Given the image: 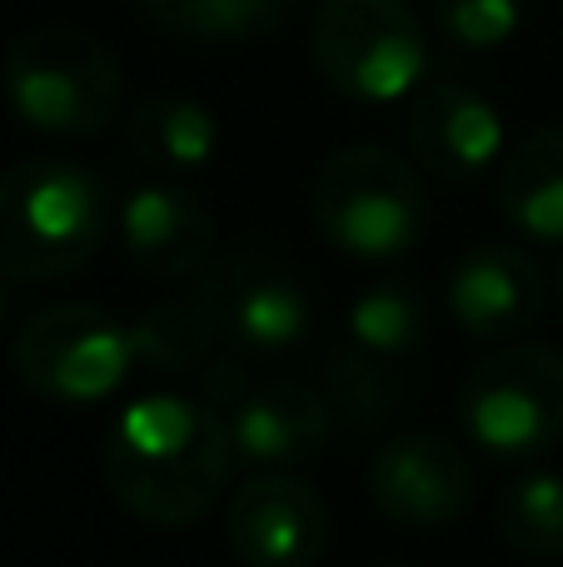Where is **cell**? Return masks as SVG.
I'll list each match as a JSON object with an SVG mask.
<instances>
[{
	"instance_id": "cell-1",
	"label": "cell",
	"mask_w": 563,
	"mask_h": 567,
	"mask_svg": "<svg viewBox=\"0 0 563 567\" xmlns=\"http://www.w3.org/2000/svg\"><path fill=\"white\" fill-rule=\"evenodd\" d=\"M105 488L155 528H190L229 488L239 453L229 419L190 393H145L105 433Z\"/></svg>"
},
{
	"instance_id": "cell-2",
	"label": "cell",
	"mask_w": 563,
	"mask_h": 567,
	"mask_svg": "<svg viewBox=\"0 0 563 567\" xmlns=\"http://www.w3.org/2000/svg\"><path fill=\"white\" fill-rule=\"evenodd\" d=\"M120 219L115 189L75 159H20L0 169V275L16 284L70 279L105 249Z\"/></svg>"
},
{
	"instance_id": "cell-3",
	"label": "cell",
	"mask_w": 563,
	"mask_h": 567,
	"mask_svg": "<svg viewBox=\"0 0 563 567\" xmlns=\"http://www.w3.org/2000/svg\"><path fill=\"white\" fill-rule=\"evenodd\" d=\"M0 85L30 130L50 140H95L120 115L125 70L90 30L40 25L6 50Z\"/></svg>"
},
{
	"instance_id": "cell-4",
	"label": "cell",
	"mask_w": 563,
	"mask_h": 567,
	"mask_svg": "<svg viewBox=\"0 0 563 567\" xmlns=\"http://www.w3.org/2000/svg\"><path fill=\"white\" fill-rule=\"evenodd\" d=\"M309 215L329 249L389 265L424 239L429 189L405 155L385 145H349L319 165Z\"/></svg>"
},
{
	"instance_id": "cell-5",
	"label": "cell",
	"mask_w": 563,
	"mask_h": 567,
	"mask_svg": "<svg viewBox=\"0 0 563 567\" xmlns=\"http://www.w3.org/2000/svg\"><path fill=\"white\" fill-rule=\"evenodd\" d=\"M459 423L494 463H534L563 443V349L504 343L459 383Z\"/></svg>"
},
{
	"instance_id": "cell-6",
	"label": "cell",
	"mask_w": 563,
	"mask_h": 567,
	"mask_svg": "<svg viewBox=\"0 0 563 567\" xmlns=\"http://www.w3.org/2000/svg\"><path fill=\"white\" fill-rule=\"evenodd\" d=\"M309 60L335 95L389 105L424 80L429 35L409 0H319Z\"/></svg>"
},
{
	"instance_id": "cell-7",
	"label": "cell",
	"mask_w": 563,
	"mask_h": 567,
	"mask_svg": "<svg viewBox=\"0 0 563 567\" xmlns=\"http://www.w3.org/2000/svg\"><path fill=\"white\" fill-rule=\"evenodd\" d=\"M16 373L50 403H100L130 379V329L100 303H50L10 343Z\"/></svg>"
},
{
	"instance_id": "cell-8",
	"label": "cell",
	"mask_w": 563,
	"mask_h": 567,
	"mask_svg": "<svg viewBox=\"0 0 563 567\" xmlns=\"http://www.w3.org/2000/svg\"><path fill=\"white\" fill-rule=\"evenodd\" d=\"M190 299L215 323L219 343L235 353H279L295 349L315 323L305 284L279 259L259 249L215 255L199 275H190Z\"/></svg>"
},
{
	"instance_id": "cell-9",
	"label": "cell",
	"mask_w": 563,
	"mask_h": 567,
	"mask_svg": "<svg viewBox=\"0 0 563 567\" xmlns=\"http://www.w3.org/2000/svg\"><path fill=\"white\" fill-rule=\"evenodd\" d=\"M365 488L399 528H449L474 503V463L439 433H399L369 458Z\"/></svg>"
},
{
	"instance_id": "cell-10",
	"label": "cell",
	"mask_w": 563,
	"mask_h": 567,
	"mask_svg": "<svg viewBox=\"0 0 563 567\" xmlns=\"http://www.w3.org/2000/svg\"><path fill=\"white\" fill-rule=\"evenodd\" d=\"M225 538L245 567H315L329 548V503L295 473H255L229 493Z\"/></svg>"
},
{
	"instance_id": "cell-11",
	"label": "cell",
	"mask_w": 563,
	"mask_h": 567,
	"mask_svg": "<svg viewBox=\"0 0 563 567\" xmlns=\"http://www.w3.org/2000/svg\"><path fill=\"white\" fill-rule=\"evenodd\" d=\"M449 319L479 343H514L539 323L549 279L519 245H479L449 275Z\"/></svg>"
},
{
	"instance_id": "cell-12",
	"label": "cell",
	"mask_w": 563,
	"mask_h": 567,
	"mask_svg": "<svg viewBox=\"0 0 563 567\" xmlns=\"http://www.w3.org/2000/svg\"><path fill=\"white\" fill-rule=\"evenodd\" d=\"M229 433H235L239 463L259 473H295L329 449L335 413H329L319 383L265 379L229 413Z\"/></svg>"
},
{
	"instance_id": "cell-13",
	"label": "cell",
	"mask_w": 563,
	"mask_h": 567,
	"mask_svg": "<svg viewBox=\"0 0 563 567\" xmlns=\"http://www.w3.org/2000/svg\"><path fill=\"white\" fill-rule=\"evenodd\" d=\"M409 150L429 175L469 185L504 155V120L464 80H429L409 110Z\"/></svg>"
},
{
	"instance_id": "cell-14",
	"label": "cell",
	"mask_w": 563,
	"mask_h": 567,
	"mask_svg": "<svg viewBox=\"0 0 563 567\" xmlns=\"http://www.w3.org/2000/svg\"><path fill=\"white\" fill-rule=\"evenodd\" d=\"M115 225L125 255L155 279H190L215 259V219L185 185H135Z\"/></svg>"
},
{
	"instance_id": "cell-15",
	"label": "cell",
	"mask_w": 563,
	"mask_h": 567,
	"mask_svg": "<svg viewBox=\"0 0 563 567\" xmlns=\"http://www.w3.org/2000/svg\"><path fill=\"white\" fill-rule=\"evenodd\" d=\"M499 215L539 245L563 239V125L524 135L499 165Z\"/></svg>"
},
{
	"instance_id": "cell-16",
	"label": "cell",
	"mask_w": 563,
	"mask_h": 567,
	"mask_svg": "<svg viewBox=\"0 0 563 567\" xmlns=\"http://www.w3.org/2000/svg\"><path fill=\"white\" fill-rule=\"evenodd\" d=\"M125 140L145 165L165 169V175H190L205 169L219 150V125L199 100L185 95H150L130 110Z\"/></svg>"
},
{
	"instance_id": "cell-17",
	"label": "cell",
	"mask_w": 563,
	"mask_h": 567,
	"mask_svg": "<svg viewBox=\"0 0 563 567\" xmlns=\"http://www.w3.org/2000/svg\"><path fill=\"white\" fill-rule=\"evenodd\" d=\"M319 393H325L335 423H345V429H355V433L385 429V423L399 413V403L409 399L405 379L389 369V359L359 349V343L325 353V369H319Z\"/></svg>"
},
{
	"instance_id": "cell-18",
	"label": "cell",
	"mask_w": 563,
	"mask_h": 567,
	"mask_svg": "<svg viewBox=\"0 0 563 567\" xmlns=\"http://www.w3.org/2000/svg\"><path fill=\"white\" fill-rule=\"evenodd\" d=\"M130 349H135V363H145V369L195 379L225 343H219L215 323L205 319V309L190 293H180V299H160L150 309H140V319L130 323Z\"/></svg>"
},
{
	"instance_id": "cell-19",
	"label": "cell",
	"mask_w": 563,
	"mask_h": 567,
	"mask_svg": "<svg viewBox=\"0 0 563 567\" xmlns=\"http://www.w3.org/2000/svg\"><path fill=\"white\" fill-rule=\"evenodd\" d=\"M160 30L195 45H249L285 25L289 0H135Z\"/></svg>"
},
{
	"instance_id": "cell-20",
	"label": "cell",
	"mask_w": 563,
	"mask_h": 567,
	"mask_svg": "<svg viewBox=\"0 0 563 567\" xmlns=\"http://www.w3.org/2000/svg\"><path fill=\"white\" fill-rule=\"evenodd\" d=\"M349 339L379 359H405L429 343V299L414 279H375L349 303Z\"/></svg>"
},
{
	"instance_id": "cell-21",
	"label": "cell",
	"mask_w": 563,
	"mask_h": 567,
	"mask_svg": "<svg viewBox=\"0 0 563 567\" xmlns=\"http://www.w3.org/2000/svg\"><path fill=\"white\" fill-rule=\"evenodd\" d=\"M494 523L504 543L524 558H559L563 553V478L549 468H529L494 498Z\"/></svg>"
},
{
	"instance_id": "cell-22",
	"label": "cell",
	"mask_w": 563,
	"mask_h": 567,
	"mask_svg": "<svg viewBox=\"0 0 563 567\" xmlns=\"http://www.w3.org/2000/svg\"><path fill=\"white\" fill-rule=\"evenodd\" d=\"M524 0H434V30L454 50H499L514 40Z\"/></svg>"
},
{
	"instance_id": "cell-23",
	"label": "cell",
	"mask_w": 563,
	"mask_h": 567,
	"mask_svg": "<svg viewBox=\"0 0 563 567\" xmlns=\"http://www.w3.org/2000/svg\"><path fill=\"white\" fill-rule=\"evenodd\" d=\"M249 389H255V379H249L245 359H239L235 349H219L215 359H209L205 369L195 373V399L209 403L215 413H225V419L239 409V403H245Z\"/></svg>"
},
{
	"instance_id": "cell-24",
	"label": "cell",
	"mask_w": 563,
	"mask_h": 567,
	"mask_svg": "<svg viewBox=\"0 0 563 567\" xmlns=\"http://www.w3.org/2000/svg\"><path fill=\"white\" fill-rule=\"evenodd\" d=\"M554 289H559V303H563V259H559V269H554Z\"/></svg>"
},
{
	"instance_id": "cell-25",
	"label": "cell",
	"mask_w": 563,
	"mask_h": 567,
	"mask_svg": "<svg viewBox=\"0 0 563 567\" xmlns=\"http://www.w3.org/2000/svg\"><path fill=\"white\" fill-rule=\"evenodd\" d=\"M0 279H6V275H0ZM6 309H10V303H6V284H0V323H6Z\"/></svg>"
},
{
	"instance_id": "cell-26",
	"label": "cell",
	"mask_w": 563,
	"mask_h": 567,
	"mask_svg": "<svg viewBox=\"0 0 563 567\" xmlns=\"http://www.w3.org/2000/svg\"><path fill=\"white\" fill-rule=\"evenodd\" d=\"M385 567H405V563H385Z\"/></svg>"
}]
</instances>
